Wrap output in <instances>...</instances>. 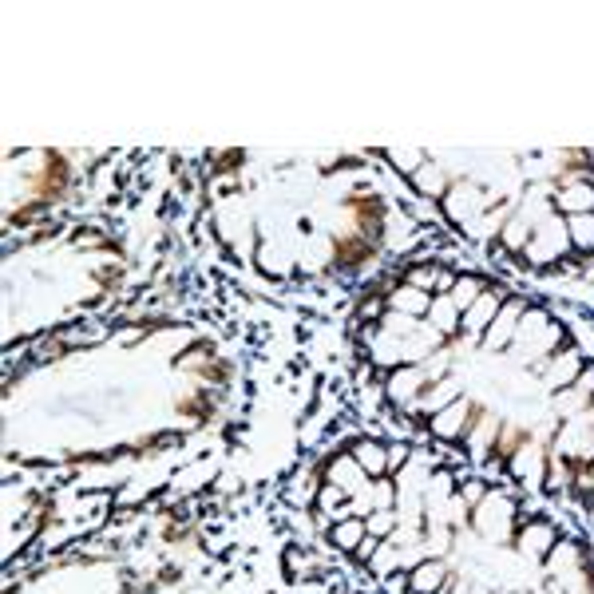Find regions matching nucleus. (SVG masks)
<instances>
[{
	"mask_svg": "<svg viewBox=\"0 0 594 594\" xmlns=\"http://www.w3.org/2000/svg\"><path fill=\"white\" fill-rule=\"evenodd\" d=\"M567 250H571V234H567V218H563V214H551V218H543V222H539V226L531 230V242H527V250H523V258H527L531 266H539V270H547V266H559Z\"/></svg>",
	"mask_w": 594,
	"mask_h": 594,
	"instance_id": "f257e3e1",
	"label": "nucleus"
},
{
	"mask_svg": "<svg viewBox=\"0 0 594 594\" xmlns=\"http://www.w3.org/2000/svg\"><path fill=\"white\" fill-rule=\"evenodd\" d=\"M432 385V377H428V369L424 365H400L389 373V381H385V393L393 404H416L424 389Z\"/></svg>",
	"mask_w": 594,
	"mask_h": 594,
	"instance_id": "f03ea898",
	"label": "nucleus"
},
{
	"mask_svg": "<svg viewBox=\"0 0 594 594\" xmlns=\"http://www.w3.org/2000/svg\"><path fill=\"white\" fill-rule=\"evenodd\" d=\"M523 313H527V301H523V297H507V301L499 305L495 321L488 325V333H484L488 349H507V345H515V333H519Z\"/></svg>",
	"mask_w": 594,
	"mask_h": 594,
	"instance_id": "7ed1b4c3",
	"label": "nucleus"
},
{
	"mask_svg": "<svg viewBox=\"0 0 594 594\" xmlns=\"http://www.w3.org/2000/svg\"><path fill=\"white\" fill-rule=\"evenodd\" d=\"M507 464H511V476L523 480L527 488L531 484H543V476H547V456H543V444L539 440H519V448L507 456Z\"/></svg>",
	"mask_w": 594,
	"mask_h": 594,
	"instance_id": "20e7f679",
	"label": "nucleus"
},
{
	"mask_svg": "<svg viewBox=\"0 0 594 594\" xmlns=\"http://www.w3.org/2000/svg\"><path fill=\"white\" fill-rule=\"evenodd\" d=\"M555 543H559V535H555V527L551 523H543V519H531V523H523L519 531H515V547H519V555L523 559H547L551 551H555Z\"/></svg>",
	"mask_w": 594,
	"mask_h": 594,
	"instance_id": "39448f33",
	"label": "nucleus"
},
{
	"mask_svg": "<svg viewBox=\"0 0 594 594\" xmlns=\"http://www.w3.org/2000/svg\"><path fill=\"white\" fill-rule=\"evenodd\" d=\"M432 436H440V440H460V436H468V428H472V404L468 400H452V404H444L440 412H432Z\"/></svg>",
	"mask_w": 594,
	"mask_h": 594,
	"instance_id": "423d86ee",
	"label": "nucleus"
},
{
	"mask_svg": "<svg viewBox=\"0 0 594 594\" xmlns=\"http://www.w3.org/2000/svg\"><path fill=\"white\" fill-rule=\"evenodd\" d=\"M349 456L357 460V468H361L369 480H385V476H393V464H389V444H381V440H373V436L357 440V444L349 448Z\"/></svg>",
	"mask_w": 594,
	"mask_h": 594,
	"instance_id": "0eeeda50",
	"label": "nucleus"
},
{
	"mask_svg": "<svg viewBox=\"0 0 594 594\" xmlns=\"http://www.w3.org/2000/svg\"><path fill=\"white\" fill-rule=\"evenodd\" d=\"M452 183H456V179H452V175H448L440 163H432V159H428V163H424V167H420V171L408 179L412 195L428 198V202H444V198H448V191H452Z\"/></svg>",
	"mask_w": 594,
	"mask_h": 594,
	"instance_id": "6e6552de",
	"label": "nucleus"
},
{
	"mask_svg": "<svg viewBox=\"0 0 594 594\" xmlns=\"http://www.w3.org/2000/svg\"><path fill=\"white\" fill-rule=\"evenodd\" d=\"M503 301H507V297H503V286H499V290H492V286H488L484 294L476 297V305H472V309L464 313L460 329H464L468 337H484V333H488V325L495 321V313H499V305H503Z\"/></svg>",
	"mask_w": 594,
	"mask_h": 594,
	"instance_id": "1a4fd4ad",
	"label": "nucleus"
},
{
	"mask_svg": "<svg viewBox=\"0 0 594 594\" xmlns=\"http://www.w3.org/2000/svg\"><path fill=\"white\" fill-rule=\"evenodd\" d=\"M385 301H389V313H400V317H412V321L428 317V309H432V294H424V290L408 286L404 278H400L393 290L385 294Z\"/></svg>",
	"mask_w": 594,
	"mask_h": 594,
	"instance_id": "9d476101",
	"label": "nucleus"
},
{
	"mask_svg": "<svg viewBox=\"0 0 594 594\" xmlns=\"http://www.w3.org/2000/svg\"><path fill=\"white\" fill-rule=\"evenodd\" d=\"M551 198H555V214H563V218L594 214V179L571 183V187H551Z\"/></svg>",
	"mask_w": 594,
	"mask_h": 594,
	"instance_id": "9b49d317",
	"label": "nucleus"
},
{
	"mask_svg": "<svg viewBox=\"0 0 594 594\" xmlns=\"http://www.w3.org/2000/svg\"><path fill=\"white\" fill-rule=\"evenodd\" d=\"M583 373H587V365H583V353H579L575 345H567V349H559V353H555L547 381H551L555 389H571V385H579V381H583Z\"/></svg>",
	"mask_w": 594,
	"mask_h": 594,
	"instance_id": "f8f14e48",
	"label": "nucleus"
},
{
	"mask_svg": "<svg viewBox=\"0 0 594 594\" xmlns=\"http://www.w3.org/2000/svg\"><path fill=\"white\" fill-rule=\"evenodd\" d=\"M325 480H329V484H337L341 492H349V495L361 492V488L369 484V476L357 468V460H353L349 452H341V456H333V460H329V472H325Z\"/></svg>",
	"mask_w": 594,
	"mask_h": 594,
	"instance_id": "ddd939ff",
	"label": "nucleus"
},
{
	"mask_svg": "<svg viewBox=\"0 0 594 594\" xmlns=\"http://www.w3.org/2000/svg\"><path fill=\"white\" fill-rule=\"evenodd\" d=\"M448 583V567L440 559H424L408 571V591L412 594H436Z\"/></svg>",
	"mask_w": 594,
	"mask_h": 594,
	"instance_id": "4468645a",
	"label": "nucleus"
},
{
	"mask_svg": "<svg viewBox=\"0 0 594 594\" xmlns=\"http://www.w3.org/2000/svg\"><path fill=\"white\" fill-rule=\"evenodd\" d=\"M460 321H464V313L456 309V301L448 294H436L432 297V309H428V325L448 341V337H456V329H460Z\"/></svg>",
	"mask_w": 594,
	"mask_h": 594,
	"instance_id": "2eb2a0df",
	"label": "nucleus"
},
{
	"mask_svg": "<svg viewBox=\"0 0 594 594\" xmlns=\"http://www.w3.org/2000/svg\"><path fill=\"white\" fill-rule=\"evenodd\" d=\"M369 535V527H365V519L361 515H349V519H337L333 527H329V543L337 547V551H345V555H357V547H361V539Z\"/></svg>",
	"mask_w": 594,
	"mask_h": 594,
	"instance_id": "dca6fc26",
	"label": "nucleus"
},
{
	"mask_svg": "<svg viewBox=\"0 0 594 594\" xmlns=\"http://www.w3.org/2000/svg\"><path fill=\"white\" fill-rule=\"evenodd\" d=\"M385 163L393 167L396 175L412 179V175L428 163V151H420V147H389V151H385Z\"/></svg>",
	"mask_w": 594,
	"mask_h": 594,
	"instance_id": "f3484780",
	"label": "nucleus"
},
{
	"mask_svg": "<svg viewBox=\"0 0 594 594\" xmlns=\"http://www.w3.org/2000/svg\"><path fill=\"white\" fill-rule=\"evenodd\" d=\"M484 290H488V282H484V278H476V274H460L448 297L456 301V309H460V313H468V309L476 305V297L484 294Z\"/></svg>",
	"mask_w": 594,
	"mask_h": 594,
	"instance_id": "a211bd4d",
	"label": "nucleus"
},
{
	"mask_svg": "<svg viewBox=\"0 0 594 594\" xmlns=\"http://www.w3.org/2000/svg\"><path fill=\"white\" fill-rule=\"evenodd\" d=\"M567 234H571V250L594 254V214H575V218H567Z\"/></svg>",
	"mask_w": 594,
	"mask_h": 594,
	"instance_id": "6ab92c4d",
	"label": "nucleus"
},
{
	"mask_svg": "<svg viewBox=\"0 0 594 594\" xmlns=\"http://www.w3.org/2000/svg\"><path fill=\"white\" fill-rule=\"evenodd\" d=\"M365 527H369V535H377V539H389L396 531V511H369V519H365Z\"/></svg>",
	"mask_w": 594,
	"mask_h": 594,
	"instance_id": "aec40b11",
	"label": "nucleus"
},
{
	"mask_svg": "<svg viewBox=\"0 0 594 594\" xmlns=\"http://www.w3.org/2000/svg\"><path fill=\"white\" fill-rule=\"evenodd\" d=\"M591 594H594V575H591Z\"/></svg>",
	"mask_w": 594,
	"mask_h": 594,
	"instance_id": "412c9836",
	"label": "nucleus"
},
{
	"mask_svg": "<svg viewBox=\"0 0 594 594\" xmlns=\"http://www.w3.org/2000/svg\"><path fill=\"white\" fill-rule=\"evenodd\" d=\"M476 594H484V591H476Z\"/></svg>",
	"mask_w": 594,
	"mask_h": 594,
	"instance_id": "4be33fe9",
	"label": "nucleus"
}]
</instances>
